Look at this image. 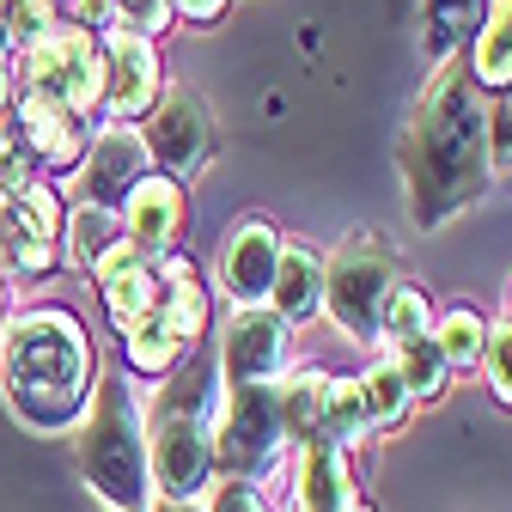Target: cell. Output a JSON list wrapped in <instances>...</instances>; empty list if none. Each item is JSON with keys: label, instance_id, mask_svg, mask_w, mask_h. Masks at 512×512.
I'll return each mask as SVG.
<instances>
[{"label": "cell", "instance_id": "e0dca14e", "mask_svg": "<svg viewBox=\"0 0 512 512\" xmlns=\"http://www.w3.org/2000/svg\"><path fill=\"white\" fill-rule=\"evenodd\" d=\"M293 500H299V512H372L360 500V488H354L348 452H336V445H305L299 452Z\"/></svg>", "mask_w": 512, "mask_h": 512}, {"label": "cell", "instance_id": "7c38bea8", "mask_svg": "<svg viewBox=\"0 0 512 512\" xmlns=\"http://www.w3.org/2000/svg\"><path fill=\"white\" fill-rule=\"evenodd\" d=\"M98 55H104V110L110 122H135L159 104L165 92V74H159V49L135 31H104L98 37Z\"/></svg>", "mask_w": 512, "mask_h": 512}, {"label": "cell", "instance_id": "6da1fadb", "mask_svg": "<svg viewBox=\"0 0 512 512\" xmlns=\"http://www.w3.org/2000/svg\"><path fill=\"white\" fill-rule=\"evenodd\" d=\"M403 183L409 214L421 226H445L470 202L488 196L494 159H488V110L470 86V61H439L421 86V104L403 135Z\"/></svg>", "mask_w": 512, "mask_h": 512}, {"label": "cell", "instance_id": "ffe728a7", "mask_svg": "<svg viewBox=\"0 0 512 512\" xmlns=\"http://www.w3.org/2000/svg\"><path fill=\"white\" fill-rule=\"evenodd\" d=\"M92 281H98V299H104V311H110L116 330H128V324H135L141 311H153V299H159V275H153L147 256H135V250H116Z\"/></svg>", "mask_w": 512, "mask_h": 512}, {"label": "cell", "instance_id": "8992f818", "mask_svg": "<svg viewBox=\"0 0 512 512\" xmlns=\"http://www.w3.org/2000/svg\"><path fill=\"white\" fill-rule=\"evenodd\" d=\"M287 458L275 384H238L214 403V470L220 482H256Z\"/></svg>", "mask_w": 512, "mask_h": 512}, {"label": "cell", "instance_id": "277c9868", "mask_svg": "<svg viewBox=\"0 0 512 512\" xmlns=\"http://www.w3.org/2000/svg\"><path fill=\"white\" fill-rule=\"evenodd\" d=\"M80 476L110 512H147L153 470H147V427L128 397V378L104 384L80 421Z\"/></svg>", "mask_w": 512, "mask_h": 512}, {"label": "cell", "instance_id": "f35d334b", "mask_svg": "<svg viewBox=\"0 0 512 512\" xmlns=\"http://www.w3.org/2000/svg\"><path fill=\"white\" fill-rule=\"evenodd\" d=\"M500 317H512V281H506V311H500Z\"/></svg>", "mask_w": 512, "mask_h": 512}, {"label": "cell", "instance_id": "d6a6232c", "mask_svg": "<svg viewBox=\"0 0 512 512\" xmlns=\"http://www.w3.org/2000/svg\"><path fill=\"white\" fill-rule=\"evenodd\" d=\"M202 512H275V506L263 500V488H256V482H220Z\"/></svg>", "mask_w": 512, "mask_h": 512}, {"label": "cell", "instance_id": "8fae6325", "mask_svg": "<svg viewBox=\"0 0 512 512\" xmlns=\"http://www.w3.org/2000/svg\"><path fill=\"white\" fill-rule=\"evenodd\" d=\"M141 141H147V159L159 165V177H189L208 159V141H214L202 98L189 86H165L159 104L147 110V135Z\"/></svg>", "mask_w": 512, "mask_h": 512}, {"label": "cell", "instance_id": "ac0fdd59", "mask_svg": "<svg viewBox=\"0 0 512 512\" xmlns=\"http://www.w3.org/2000/svg\"><path fill=\"white\" fill-rule=\"evenodd\" d=\"M330 384H336V372H324V366H299V372L275 378L287 452H305V445H317V427H324V403H330Z\"/></svg>", "mask_w": 512, "mask_h": 512}, {"label": "cell", "instance_id": "d590c367", "mask_svg": "<svg viewBox=\"0 0 512 512\" xmlns=\"http://www.w3.org/2000/svg\"><path fill=\"white\" fill-rule=\"evenodd\" d=\"M13 275L7 269H0V336H7V324H13V287H7Z\"/></svg>", "mask_w": 512, "mask_h": 512}, {"label": "cell", "instance_id": "83f0119b", "mask_svg": "<svg viewBox=\"0 0 512 512\" xmlns=\"http://www.w3.org/2000/svg\"><path fill=\"white\" fill-rule=\"evenodd\" d=\"M391 360H397V372H403V384H409V397H415V403H433V397H445V378H452V372H445V360H439L433 336L391 348Z\"/></svg>", "mask_w": 512, "mask_h": 512}, {"label": "cell", "instance_id": "44dd1931", "mask_svg": "<svg viewBox=\"0 0 512 512\" xmlns=\"http://www.w3.org/2000/svg\"><path fill=\"white\" fill-rule=\"evenodd\" d=\"M354 391H360V409H366V433H397L409 421V409H415V397H409V384H403L391 354H378L372 366H360Z\"/></svg>", "mask_w": 512, "mask_h": 512}, {"label": "cell", "instance_id": "f1b7e54d", "mask_svg": "<svg viewBox=\"0 0 512 512\" xmlns=\"http://www.w3.org/2000/svg\"><path fill=\"white\" fill-rule=\"evenodd\" d=\"M61 19H55V0H0V31H7V49H31L37 37H49Z\"/></svg>", "mask_w": 512, "mask_h": 512}, {"label": "cell", "instance_id": "d6986e66", "mask_svg": "<svg viewBox=\"0 0 512 512\" xmlns=\"http://www.w3.org/2000/svg\"><path fill=\"white\" fill-rule=\"evenodd\" d=\"M269 311L281 317V324H311V317L324 311V256L305 250V244H281Z\"/></svg>", "mask_w": 512, "mask_h": 512}, {"label": "cell", "instance_id": "8d00e7d4", "mask_svg": "<svg viewBox=\"0 0 512 512\" xmlns=\"http://www.w3.org/2000/svg\"><path fill=\"white\" fill-rule=\"evenodd\" d=\"M147 512H202V500H159V494H153Z\"/></svg>", "mask_w": 512, "mask_h": 512}, {"label": "cell", "instance_id": "603a6c76", "mask_svg": "<svg viewBox=\"0 0 512 512\" xmlns=\"http://www.w3.org/2000/svg\"><path fill=\"white\" fill-rule=\"evenodd\" d=\"M470 80L488 86V92L512 86V0H488L482 37L470 43Z\"/></svg>", "mask_w": 512, "mask_h": 512}, {"label": "cell", "instance_id": "484cf974", "mask_svg": "<svg viewBox=\"0 0 512 512\" xmlns=\"http://www.w3.org/2000/svg\"><path fill=\"white\" fill-rule=\"evenodd\" d=\"M421 336H433V299H427V287L397 281L391 299H384V311H378V342H384V354H391V348L421 342Z\"/></svg>", "mask_w": 512, "mask_h": 512}, {"label": "cell", "instance_id": "9c48e42d", "mask_svg": "<svg viewBox=\"0 0 512 512\" xmlns=\"http://www.w3.org/2000/svg\"><path fill=\"white\" fill-rule=\"evenodd\" d=\"M61 202L49 183H25L0 214V269L7 275H49L61 263Z\"/></svg>", "mask_w": 512, "mask_h": 512}, {"label": "cell", "instance_id": "7402d4cb", "mask_svg": "<svg viewBox=\"0 0 512 512\" xmlns=\"http://www.w3.org/2000/svg\"><path fill=\"white\" fill-rule=\"evenodd\" d=\"M61 238H68V250H61V256H68L74 269H86V275H98L116 250H128L122 244V220L110 208H74L68 220H61Z\"/></svg>", "mask_w": 512, "mask_h": 512}, {"label": "cell", "instance_id": "f546056e", "mask_svg": "<svg viewBox=\"0 0 512 512\" xmlns=\"http://www.w3.org/2000/svg\"><path fill=\"white\" fill-rule=\"evenodd\" d=\"M482 366H488V384H494V397L512 409V317L488 324V348H482Z\"/></svg>", "mask_w": 512, "mask_h": 512}, {"label": "cell", "instance_id": "30bf717a", "mask_svg": "<svg viewBox=\"0 0 512 512\" xmlns=\"http://www.w3.org/2000/svg\"><path fill=\"white\" fill-rule=\"evenodd\" d=\"M287 354H293V324H281L269 305H250V311L226 317L214 372L226 378V391H238V384H275Z\"/></svg>", "mask_w": 512, "mask_h": 512}, {"label": "cell", "instance_id": "2e32d148", "mask_svg": "<svg viewBox=\"0 0 512 512\" xmlns=\"http://www.w3.org/2000/svg\"><path fill=\"white\" fill-rule=\"evenodd\" d=\"M153 275H159V299H153V311L165 317V330H171L177 348L189 354V348L208 336V287H202L196 263H189V256H177V250L159 256Z\"/></svg>", "mask_w": 512, "mask_h": 512}, {"label": "cell", "instance_id": "1f68e13d", "mask_svg": "<svg viewBox=\"0 0 512 512\" xmlns=\"http://www.w3.org/2000/svg\"><path fill=\"white\" fill-rule=\"evenodd\" d=\"M488 159H494V171H512V86L488 110Z\"/></svg>", "mask_w": 512, "mask_h": 512}, {"label": "cell", "instance_id": "4fadbf2b", "mask_svg": "<svg viewBox=\"0 0 512 512\" xmlns=\"http://www.w3.org/2000/svg\"><path fill=\"white\" fill-rule=\"evenodd\" d=\"M281 232H275V220H238L232 226V238H226V250H220V287H226V299L238 305V311H250V305H269V293H275V269H281Z\"/></svg>", "mask_w": 512, "mask_h": 512}, {"label": "cell", "instance_id": "ba28073f", "mask_svg": "<svg viewBox=\"0 0 512 512\" xmlns=\"http://www.w3.org/2000/svg\"><path fill=\"white\" fill-rule=\"evenodd\" d=\"M141 177H153L141 128L135 122H104L92 135V147H86V159L68 177V196H74V208H110L116 214Z\"/></svg>", "mask_w": 512, "mask_h": 512}, {"label": "cell", "instance_id": "4316f807", "mask_svg": "<svg viewBox=\"0 0 512 512\" xmlns=\"http://www.w3.org/2000/svg\"><path fill=\"white\" fill-rule=\"evenodd\" d=\"M366 433V409H360V391L354 378H336L330 384V403H324V427H317V445H336V452H354Z\"/></svg>", "mask_w": 512, "mask_h": 512}, {"label": "cell", "instance_id": "74e56055", "mask_svg": "<svg viewBox=\"0 0 512 512\" xmlns=\"http://www.w3.org/2000/svg\"><path fill=\"white\" fill-rule=\"evenodd\" d=\"M13 141H19V135H13V110H0V159L13 153Z\"/></svg>", "mask_w": 512, "mask_h": 512}, {"label": "cell", "instance_id": "5b68a950", "mask_svg": "<svg viewBox=\"0 0 512 512\" xmlns=\"http://www.w3.org/2000/svg\"><path fill=\"white\" fill-rule=\"evenodd\" d=\"M7 80H13L19 98L61 104L80 122L104 110V55H98V37L86 25H55L31 49L7 55Z\"/></svg>", "mask_w": 512, "mask_h": 512}, {"label": "cell", "instance_id": "836d02e7", "mask_svg": "<svg viewBox=\"0 0 512 512\" xmlns=\"http://www.w3.org/2000/svg\"><path fill=\"white\" fill-rule=\"evenodd\" d=\"M74 25H86L92 37L116 31V0H80V13H74Z\"/></svg>", "mask_w": 512, "mask_h": 512}, {"label": "cell", "instance_id": "4dcf8cb0", "mask_svg": "<svg viewBox=\"0 0 512 512\" xmlns=\"http://www.w3.org/2000/svg\"><path fill=\"white\" fill-rule=\"evenodd\" d=\"M177 13H171V0H116V25L122 31H135V37H165V25H171Z\"/></svg>", "mask_w": 512, "mask_h": 512}, {"label": "cell", "instance_id": "e575fe53", "mask_svg": "<svg viewBox=\"0 0 512 512\" xmlns=\"http://www.w3.org/2000/svg\"><path fill=\"white\" fill-rule=\"evenodd\" d=\"M171 13L189 19V25H214V19L226 13V0H171Z\"/></svg>", "mask_w": 512, "mask_h": 512}, {"label": "cell", "instance_id": "3957f363", "mask_svg": "<svg viewBox=\"0 0 512 512\" xmlns=\"http://www.w3.org/2000/svg\"><path fill=\"white\" fill-rule=\"evenodd\" d=\"M147 470L159 500H202L214 482V366L196 360L147 397Z\"/></svg>", "mask_w": 512, "mask_h": 512}, {"label": "cell", "instance_id": "7a4b0ae2", "mask_svg": "<svg viewBox=\"0 0 512 512\" xmlns=\"http://www.w3.org/2000/svg\"><path fill=\"white\" fill-rule=\"evenodd\" d=\"M0 397L31 433H68L98 397V348L68 305L19 311L0 336Z\"/></svg>", "mask_w": 512, "mask_h": 512}, {"label": "cell", "instance_id": "cb8c5ba5", "mask_svg": "<svg viewBox=\"0 0 512 512\" xmlns=\"http://www.w3.org/2000/svg\"><path fill=\"white\" fill-rule=\"evenodd\" d=\"M122 360H128V372H135V378H171L177 360H183V348H177V336L165 330L159 311H141L135 324L122 330Z\"/></svg>", "mask_w": 512, "mask_h": 512}, {"label": "cell", "instance_id": "d4e9b609", "mask_svg": "<svg viewBox=\"0 0 512 512\" xmlns=\"http://www.w3.org/2000/svg\"><path fill=\"white\" fill-rule=\"evenodd\" d=\"M433 348H439L445 372H476L482 348H488V317L470 305H452L445 317H433Z\"/></svg>", "mask_w": 512, "mask_h": 512}, {"label": "cell", "instance_id": "ab89813d", "mask_svg": "<svg viewBox=\"0 0 512 512\" xmlns=\"http://www.w3.org/2000/svg\"><path fill=\"white\" fill-rule=\"evenodd\" d=\"M0 214H7V189H0Z\"/></svg>", "mask_w": 512, "mask_h": 512}, {"label": "cell", "instance_id": "52a82bcc", "mask_svg": "<svg viewBox=\"0 0 512 512\" xmlns=\"http://www.w3.org/2000/svg\"><path fill=\"white\" fill-rule=\"evenodd\" d=\"M397 287V256L378 244V232H354L330 263H324V311L348 342L378 336V311Z\"/></svg>", "mask_w": 512, "mask_h": 512}, {"label": "cell", "instance_id": "5bb4252c", "mask_svg": "<svg viewBox=\"0 0 512 512\" xmlns=\"http://www.w3.org/2000/svg\"><path fill=\"white\" fill-rule=\"evenodd\" d=\"M122 220V244L147 256V263H159L165 250H177V232H183V189L177 177H141L135 189H128V202L116 208Z\"/></svg>", "mask_w": 512, "mask_h": 512}, {"label": "cell", "instance_id": "9a60e30c", "mask_svg": "<svg viewBox=\"0 0 512 512\" xmlns=\"http://www.w3.org/2000/svg\"><path fill=\"white\" fill-rule=\"evenodd\" d=\"M13 122H19V147L31 153V159H43V165H55V171H74L80 159H86V147H92V135H86V122L74 116V110H61V104H43V98H19L13 92Z\"/></svg>", "mask_w": 512, "mask_h": 512}]
</instances>
